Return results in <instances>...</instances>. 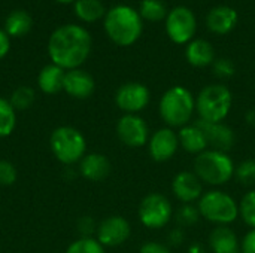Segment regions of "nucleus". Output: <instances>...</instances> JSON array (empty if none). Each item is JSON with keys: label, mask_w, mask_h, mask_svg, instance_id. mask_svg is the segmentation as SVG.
Here are the masks:
<instances>
[{"label": "nucleus", "mask_w": 255, "mask_h": 253, "mask_svg": "<svg viewBox=\"0 0 255 253\" xmlns=\"http://www.w3.org/2000/svg\"><path fill=\"white\" fill-rule=\"evenodd\" d=\"M91 36L78 24H64L55 28L48 42V54L52 64L73 70L79 69L91 52Z\"/></svg>", "instance_id": "f257e3e1"}, {"label": "nucleus", "mask_w": 255, "mask_h": 253, "mask_svg": "<svg viewBox=\"0 0 255 253\" xmlns=\"http://www.w3.org/2000/svg\"><path fill=\"white\" fill-rule=\"evenodd\" d=\"M105 30L118 46H131L142 34V18L131 6L117 4L105 15Z\"/></svg>", "instance_id": "f03ea898"}, {"label": "nucleus", "mask_w": 255, "mask_h": 253, "mask_svg": "<svg viewBox=\"0 0 255 253\" xmlns=\"http://www.w3.org/2000/svg\"><path fill=\"white\" fill-rule=\"evenodd\" d=\"M196 112V98L181 85L169 88L158 104V113L169 128H182L190 124Z\"/></svg>", "instance_id": "7ed1b4c3"}, {"label": "nucleus", "mask_w": 255, "mask_h": 253, "mask_svg": "<svg viewBox=\"0 0 255 253\" xmlns=\"http://www.w3.org/2000/svg\"><path fill=\"white\" fill-rule=\"evenodd\" d=\"M196 176L212 186L226 185L235 176V163L227 152H220L214 149H206L205 152L196 155L194 163Z\"/></svg>", "instance_id": "20e7f679"}, {"label": "nucleus", "mask_w": 255, "mask_h": 253, "mask_svg": "<svg viewBox=\"0 0 255 253\" xmlns=\"http://www.w3.org/2000/svg\"><path fill=\"white\" fill-rule=\"evenodd\" d=\"M233 106L232 91L221 84L206 85L196 98V110L200 121L223 122Z\"/></svg>", "instance_id": "39448f33"}, {"label": "nucleus", "mask_w": 255, "mask_h": 253, "mask_svg": "<svg viewBox=\"0 0 255 253\" xmlns=\"http://www.w3.org/2000/svg\"><path fill=\"white\" fill-rule=\"evenodd\" d=\"M203 219L218 225H230L239 218V203L224 191L212 189L205 192L197 204Z\"/></svg>", "instance_id": "423d86ee"}, {"label": "nucleus", "mask_w": 255, "mask_h": 253, "mask_svg": "<svg viewBox=\"0 0 255 253\" xmlns=\"http://www.w3.org/2000/svg\"><path fill=\"white\" fill-rule=\"evenodd\" d=\"M49 145L55 158L66 166L79 163L87 152V142L84 134L79 130L67 125L58 127L52 131Z\"/></svg>", "instance_id": "0eeeda50"}, {"label": "nucleus", "mask_w": 255, "mask_h": 253, "mask_svg": "<svg viewBox=\"0 0 255 253\" xmlns=\"http://www.w3.org/2000/svg\"><path fill=\"white\" fill-rule=\"evenodd\" d=\"M173 216V207L167 197L158 192L143 197L139 206V221L149 230L164 228Z\"/></svg>", "instance_id": "6e6552de"}, {"label": "nucleus", "mask_w": 255, "mask_h": 253, "mask_svg": "<svg viewBox=\"0 0 255 253\" xmlns=\"http://www.w3.org/2000/svg\"><path fill=\"white\" fill-rule=\"evenodd\" d=\"M196 15L187 6H176L166 16V33L178 45L190 43L196 34Z\"/></svg>", "instance_id": "1a4fd4ad"}, {"label": "nucleus", "mask_w": 255, "mask_h": 253, "mask_svg": "<svg viewBox=\"0 0 255 253\" xmlns=\"http://www.w3.org/2000/svg\"><path fill=\"white\" fill-rule=\"evenodd\" d=\"M151 100L148 86L139 82H128L118 88L115 94V103L126 115H137L142 112Z\"/></svg>", "instance_id": "9d476101"}, {"label": "nucleus", "mask_w": 255, "mask_h": 253, "mask_svg": "<svg viewBox=\"0 0 255 253\" xmlns=\"http://www.w3.org/2000/svg\"><path fill=\"white\" fill-rule=\"evenodd\" d=\"M117 136L128 148H142L151 137L149 127L139 115H123L117 124Z\"/></svg>", "instance_id": "9b49d317"}, {"label": "nucleus", "mask_w": 255, "mask_h": 253, "mask_svg": "<svg viewBox=\"0 0 255 253\" xmlns=\"http://www.w3.org/2000/svg\"><path fill=\"white\" fill-rule=\"evenodd\" d=\"M131 234V227L128 221L123 216L114 215L100 222L96 231V239L105 248H117L124 245Z\"/></svg>", "instance_id": "f8f14e48"}, {"label": "nucleus", "mask_w": 255, "mask_h": 253, "mask_svg": "<svg viewBox=\"0 0 255 253\" xmlns=\"http://www.w3.org/2000/svg\"><path fill=\"white\" fill-rule=\"evenodd\" d=\"M179 148L178 133L173 128L164 127L154 131L148 140V152L155 163H166L175 157Z\"/></svg>", "instance_id": "ddd939ff"}, {"label": "nucleus", "mask_w": 255, "mask_h": 253, "mask_svg": "<svg viewBox=\"0 0 255 253\" xmlns=\"http://www.w3.org/2000/svg\"><path fill=\"white\" fill-rule=\"evenodd\" d=\"M173 195L184 204H193L203 195L202 180L194 171H181L172 180Z\"/></svg>", "instance_id": "4468645a"}, {"label": "nucleus", "mask_w": 255, "mask_h": 253, "mask_svg": "<svg viewBox=\"0 0 255 253\" xmlns=\"http://www.w3.org/2000/svg\"><path fill=\"white\" fill-rule=\"evenodd\" d=\"M196 122L205 133L209 149L229 152L235 146V133L229 125L223 122H206L200 119Z\"/></svg>", "instance_id": "2eb2a0df"}, {"label": "nucleus", "mask_w": 255, "mask_h": 253, "mask_svg": "<svg viewBox=\"0 0 255 253\" xmlns=\"http://www.w3.org/2000/svg\"><path fill=\"white\" fill-rule=\"evenodd\" d=\"M63 89L70 97L84 100V98L91 97V94L96 89V82H94V78L85 70H81V69L66 70Z\"/></svg>", "instance_id": "dca6fc26"}, {"label": "nucleus", "mask_w": 255, "mask_h": 253, "mask_svg": "<svg viewBox=\"0 0 255 253\" xmlns=\"http://www.w3.org/2000/svg\"><path fill=\"white\" fill-rule=\"evenodd\" d=\"M111 161L103 154H85L79 161L81 174L91 182H102L111 173Z\"/></svg>", "instance_id": "f3484780"}, {"label": "nucleus", "mask_w": 255, "mask_h": 253, "mask_svg": "<svg viewBox=\"0 0 255 253\" xmlns=\"http://www.w3.org/2000/svg\"><path fill=\"white\" fill-rule=\"evenodd\" d=\"M208 28L215 34H227L238 24V12L230 6H217L206 16Z\"/></svg>", "instance_id": "a211bd4d"}, {"label": "nucleus", "mask_w": 255, "mask_h": 253, "mask_svg": "<svg viewBox=\"0 0 255 253\" xmlns=\"http://www.w3.org/2000/svg\"><path fill=\"white\" fill-rule=\"evenodd\" d=\"M178 139H179V146L188 154L199 155V154L205 152L206 149H209L206 136L202 131V128L197 125V122L188 124V125L179 128Z\"/></svg>", "instance_id": "6ab92c4d"}, {"label": "nucleus", "mask_w": 255, "mask_h": 253, "mask_svg": "<svg viewBox=\"0 0 255 253\" xmlns=\"http://www.w3.org/2000/svg\"><path fill=\"white\" fill-rule=\"evenodd\" d=\"M209 246L214 253H238L241 249L239 239L229 225H218L211 231Z\"/></svg>", "instance_id": "aec40b11"}, {"label": "nucleus", "mask_w": 255, "mask_h": 253, "mask_svg": "<svg viewBox=\"0 0 255 253\" xmlns=\"http://www.w3.org/2000/svg\"><path fill=\"white\" fill-rule=\"evenodd\" d=\"M185 57L187 61L193 66V67H206L209 64L214 63L215 58V51L212 48V45L205 40V39H193L185 51Z\"/></svg>", "instance_id": "412c9836"}, {"label": "nucleus", "mask_w": 255, "mask_h": 253, "mask_svg": "<svg viewBox=\"0 0 255 253\" xmlns=\"http://www.w3.org/2000/svg\"><path fill=\"white\" fill-rule=\"evenodd\" d=\"M64 75H66V70L55 64L45 66L37 76V85H39L40 91L45 94H49V95L60 92L63 89Z\"/></svg>", "instance_id": "4be33fe9"}, {"label": "nucleus", "mask_w": 255, "mask_h": 253, "mask_svg": "<svg viewBox=\"0 0 255 253\" xmlns=\"http://www.w3.org/2000/svg\"><path fill=\"white\" fill-rule=\"evenodd\" d=\"M33 18L25 10H13L4 19V31L9 37H22L30 33Z\"/></svg>", "instance_id": "5701e85b"}, {"label": "nucleus", "mask_w": 255, "mask_h": 253, "mask_svg": "<svg viewBox=\"0 0 255 253\" xmlns=\"http://www.w3.org/2000/svg\"><path fill=\"white\" fill-rule=\"evenodd\" d=\"M75 13L84 22H96L105 16V6L100 0H76Z\"/></svg>", "instance_id": "b1692460"}, {"label": "nucleus", "mask_w": 255, "mask_h": 253, "mask_svg": "<svg viewBox=\"0 0 255 253\" xmlns=\"http://www.w3.org/2000/svg\"><path fill=\"white\" fill-rule=\"evenodd\" d=\"M16 125V113L9 100L0 97V139L13 133Z\"/></svg>", "instance_id": "393cba45"}, {"label": "nucleus", "mask_w": 255, "mask_h": 253, "mask_svg": "<svg viewBox=\"0 0 255 253\" xmlns=\"http://www.w3.org/2000/svg\"><path fill=\"white\" fill-rule=\"evenodd\" d=\"M139 15H140V18L151 21V22L161 21L167 16L166 6L161 0H142Z\"/></svg>", "instance_id": "a878e982"}, {"label": "nucleus", "mask_w": 255, "mask_h": 253, "mask_svg": "<svg viewBox=\"0 0 255 253\" xmlns=\"http://www.w3.org/2000/svg\"><path fill=\"white\" fill-rule=\"evenodd\" d=\"M34 98H36L34 89L30 88V86L22 85V86H18L12 92L9 101H10V104L13 106L15 110H27L34 103Z\"/></svg>", "instance_id": "bb28decb"}, {"label": "nucleus", "mask_w": 255, "mask_h": 253, "mask_svg": "<svg viewBox=\"0 0 255 253\" xmlns=\"http://www.w3.org/2000/svg\"><path fill=\"white\" fill-rule=\"evenodd\" d=\"M66 253H106L105 246L94 237H81L75 240Z\"/></svg>", "instance_id": "cd10ccee"}, {"label": "nucleus", "mask_w": 255, "mask_h": 253, "mask_svg": "<svg viewBox=\"0 0 255 253\" xmlns=\"http://www.w3.org/2000/svg\"><path fill=\"white\" fill-rule=\"evenodd\" d=\"M239 216L251 230H255V189L242 197L239 203Z\"/></svg>", "instance_id": "c85d7f7f"}, {"label": "nucleus", "mask_w": 255, "mask_h": 253, "mask_svg": "<svg viewBox=\"0 0 255 253\" xmlns=\"http://www.w3.org/2000/svg\"><path fill=\"white\" fill-rule=\"evenodd\" d=\"M235 177L244 186H255V160H245L235 169Z\"/></svg>", "instance_id": "c756f323"}, {"label": "nucleus", "mask_w": 255, "mask_h": 253, "mask_svg": "<svg viewBox=\"0 0 255 253\" xmlns=\"http://www.w3.org/2000/svg\"><path fill=\"white\" fill-rule=\"evenodd\" d=\"M199 218H200L199 209L194 207L193 204H184L176 215V221L179 224V228L194 225L199 221Z\"/></svg>", "instance_id": "7c9ffc66"}, {"label": "nucleus", "mask_w": 255, "mask_h": 253, "mask_svg": "<svg viewBox=\"0 0 255 253\" xmlns=\"http://www.w3.org/2000/svg\"><path fill=\"white\" fill-rule=\"evenodd\" d=\"M16 180V169L12 163L0 160V186H9Z\"/></svg>", "instance_id": "2f4dec72"}, {"label": "nucleus", "mask_w": 255, "mask_h": 253, "mask_svg": "<svg viewBox=\"0 0 255 253\" xmlns=\"http://www.w3.org/2000/svg\"><path fill=\"white\" fill-rule=\"evenodd\" d=\"M214 73L217 78L229 79L235 75V64L227 58H220L214 61Z\"/></svg>", "instance_id": "473e14b6"}, {"label": "nucleus", "mask_w": 255, "mask_h": 253, "mask_svg": "<svg viewBox=\"0 0 255 253\" xmlns=\"http://www.w3.org/2000/svg\"><path fill=\"white\" fill-rule=\"evenodd\" d=\"M78 228H79V233L82 234V237H93V233L97 231L96 224L90 216H84L82 219H79Z\"/></svg>", "instance_id": "72a5a7b5"}, {"label": "nucleus", "mask_w": 255, "mask_h": 253, "mask_svg": "<svg viewBox=\"0 0 255 253\" xmlns=\"http://www.w3.org/2000/svg\"><path fill=\"white\" fill-rule=\"evenodd\" d=\"M139 253H172L169 246L158 243V242H146L142 245Z\"/></svg>", "instance_id": "f704fd0d"}, {"label": "nucleus", "mask_w": 255, "mask_h": 253, "mask_svg": "<svg viewBox=\"0 0 255 253\" xmlns=\"http://www.w3.org/2000/svg\"><path fill=\"white\" fill-rule=\"evenodd\" d=\"M241 252L242 253H255V230H250L242 243H241Z\"/></svg>", "instance_id": "c9c22d12"}, {"label": "nucleus", "mask_w": 255, "mask_h": 253, "mask_svg": "<svg viewBox=\"0 0 255 253\" xmlns=\"http://www.w3.org/2000/svg\"><path fill=\"white\" fill-rule=\"evenodd\" d=\"M10 49V37L4 30H0V60H3Z\"/></svg>", "instance_id": "e433bc0d"}, {"label": "nucleus", "mask_w": 255, "mask_h": 253, "mask_svg": "<svg viewBox=\"0 0 255 253\" xmlns=\"http://www.w3.org/2000/svg\"><path fill=\"white\" fill-rule=\"evenodd\" d=\"M184 231H182V228H175V230H172L170 233H169V243L172 245V246H179L181 243H182V240H184Z\"/></svg>", "instance_id": "4c0bfd02"}, {"label": "nucleus", "mask_w": 255, "mask_h": 253, "mask_svg": "<svg viewBox=\"0 0 255 253\" xmlns=\"http://www.w3.org/2000/svg\"><path fill=\"white\" fill-rule=\"evenodd\" d=\"M247 119H248V122H250L251 125H255V110L248 112V115H247Z\"/></svg>", "instance_id": "58836bf2"}, {"label": "nucleus", "mask_w": 255, "mask_h": 253, "mask_svg": "<svg viewBox=\"0 0 255 253\" xmlns=\"http://www.w3.org/2000/svg\"><path fill=\"white\" fill-rule=\"evenodd\" d=\"M55 1H58V3H72V1H76V0H55Z\"/></svg>", "instance_id": "ea45409f"}]
</instances>
